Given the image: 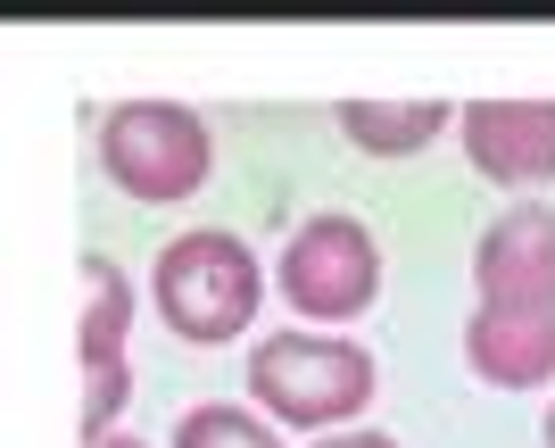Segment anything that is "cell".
Wrapping results in <instances>:
<instances>
[{"label": "cell", "mask_w": 555, "mask_h": 448, "mask_svg": "<svg viewBox=\"0 0 555 448\" xmlns=\"http://www.w3.org/2000/svg\"><path fill=\"white\" fill-rule=\"evenodd\" d=\"M150 299H158L166 332L191 341V349H216V341H241L257 324V299H266V274H257L249 241L241 233H199L166 241L158 249V274H150Z\"/></svg>", "instance_id": "cell-1"}, {"label": "cell", "mask_w": 555, "mask_h": 448, "mask_svg": "<svg viewBox=\"0 0 555 448\" xmlns=\"http://www.w3.org/2000/svg\"><path fill=\"white\" fill-rule=\"evenodd\" d=\"M249 399L274 424L299 432H332L348 415H365L373 399V357L340 332H274L249 349Z\"/></svg>", "instance_id": "cell-2"}, {"label": "cell", "mask_w": 555, "mask_h": 448, "mask_svg": "<svg viewBox=\"0 0 555 448\" xmlns=\"http://www.w3.org/2000/svg\"><path fill=\"white\" fill-rule=\"evenodd\" d=\"M100 166L133 200H191V191H208L216 142L183 100H116L100 117Z\"/></svg>", "instance_id": "cell-3"}, {"label": "cell", "mask_w": 555, "mask_h": 448, "mask_svg": "<svg viewBox=\"0 0 555 448\" xmlns=\"http://www.w3.org/2000/svg\"><path fill=\"white\" fill-rule=\"evenodd\" d=\"M282 299L307 324H348L382 299V241L357 216H307L282 249Z\"/></svg>", "instance_id": "cell-4"}, {"label": "cell", "mask_w": 555, "mask_h": 448, "mask_svg": "<svg viewBox=\"0 0 555 448\" xmlns=\"http://www.w3.org/2000/svg\"><path fill=\"white\" fill-rule=\"evenodd\" d=\"M473 283H481V307H555V208L547 200H514L473 241Z\"/></svg>", "instance_id": "cell-5"}, {"label": "cell", "mask_w": 555, "mask_h": 448, "mask_svg": "<svg viewBox=\"0 0 555 448\" xmlns=\"http://www.w3.org/2000/svg\"><path fill=\"white\" fill-rule=\"evenodd\" d=\"M464 158L506 191L555 183V100H473L456 108Z\"/></svg>", "instance_id": "cell-6"}, {"label": "cell", "mask_w": 555, "mask_h": 448, "mask_svg": "<svg viewBox=\"0 0 555 448\" xmlns=\"http://www.w3.org/2000/svg\"><path fill=\"white\" fill-rule=\"evenodd\" d=\"M464 366L489 391H547L555 382V307H473Z\"/></svg>", "instance_id": "cell-7"}, {"label": "cell", "mask_w": 555, "mask_h": 448, "mask_svg": "<svg viewBox=\"0 0 555 448\" xmlns=\"http://www.w3.org/2000/svg\"><path fill=\"white\" fill-rule=\"evenodd\" d=\"M448 125H456V108H440V100H340V133L365 158H415Z\"/></svg>", "instance_id": "cell-8"}, {"label": "cell", "mask_w": 555, "mask_h": 448, "mask_svg": "<svg viewBox=\"0 0 555 448\" xmlns=\"http://www.w3.org/2000/svg\"><path fill=\"white\" fill-rule=\"evenodd\" d=\"M125 332H133V283L116 258L83 249V374L125 357Z\"/></svg>", "instance_id": "cell-9"}, {"label": "cell", "mask_w": 555, "mask_h": 448, "mask_svg": "<svg viewBox=\"0 0 555 448\" xmlns=\"http://www.w3.org/2000/svg\"><path fill=\"white\" fill-rule=\"evenodd\" d=\"M175 448H282V440L249 407H191L183 424H175Z\"/></svg>", "instance_id": "cell-10"}, {"label": "cell", "mask_w": 555, "mask_h": 448, "mask_svg": "<svg viewBox=\"0 0 555 448\" xmlns=\"http://www.w3.org/2000/svg\"><path fill=\"white\" fill-rule=\"evenodd\" d=\"M125 399H133V374H125V357H116V366H92V374H83V448L116 432Z\"/></svg>", "instance_id": "cell-11"}, {"label": "cell", "mask_w": 555, "mask_h": 448, "mask_svg": "<svg viewBox=\"0 0 555 448\" xmlns=\"http://www.w3.org/2000/svg\"><path fill=\"white\" fill-rule=\"evenodd\" d=\"M315 448H398V440H390V432H324Z\"/></svg>", "instance_id": "cell-12"}, {"label": "cell", "mask_w": 555, "mask_h": 448, "mask_svg": "<svg viewBox=\"0 0 555 448\" xmlns=\"http://www.w3.org/2000/svg\"><path fill=\"white\" fill-rule=\"evenodd\" d=\"M92 448H141V440H125V432H108V440H92Z\"/></svg>", "instance_id": "cell-13"}, {"label": "cell", "mask_w": 555, "mask_h": 448, "mask_svg": "<svg viewBox=\"0 0 555 448\" xmlns=\"http://www.w3.org/2000/svg\"><path fill=\"white\" fill-rule=\"evenodd\" d=\"M547 448H555V407H547Z\"/></svg>", "instance_id": "cell-14"}]
</instances>
